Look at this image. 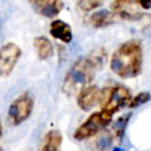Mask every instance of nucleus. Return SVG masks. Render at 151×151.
Wrapping results in <instances>:
<instances>
[{
    "mask_svg": "<svg viewBox=\"0 0 151 151\" xmlns=\"http://www.w3.org/2000/svg\"><path fill=\"white\" fill-rule=\"evenodd\" d=\"M50 0H29V2H31V5L35 8V11L38 12L44 5H46L47 2H48Z\"/></svg>",
    "mask_w": 151,
    "mask_h": 151,
    "instance_id": "a211bd4d",
    "label": "nucleus"
},
{
    "mask_svg": "<svg viewBox=\"0 0 151 151\" xmlns=\"http://www.w3.org/2000/svg\"><path fill=\"white\" fill-rule=\"evenodd\" d=\"M2 136V124H1V120H0V138Z\"/></svg>",
    "mask_w": 151,
    "mask_h": 151,
    "instance_id": "aec40b11",
    "label": "nucleus"
},
{
    "mask_svg": "<svg viewBox=\"0 0 151 151\" xmlns=\"http://www.w3.org/2000/svg\"><path fill=\"white\" fill-rule=\"evenodd\" d=\"M140 6L143 7V9H150L151 8V0H139Z\"/></svg>",
    "mask_w": 151,
    "mask_h": 151,
    "instance_id": "6ab92c4d",
    "label": "nucleus"
},
{
    "mask_svg": "<svg viewBox=\"0 0 151 151\" xmlns=\"http://www.w3.org/2000/svg\"><path fill=\"white\" fill-rule=\"evenodd\" d=\"M33 107H34V100L32 96L28 92L21 93L12 101V104L8 107L7 118L9 123L14 126L22 124L25 120L29 118Z\"/></svg>",
    "mask_w": 151,
    "mask_h": 151,
    "instance_id": "423d86ee",
    "label": "nucleus"
},
{
    "mask_svg": "<svg viewBox=\"0 0 151 151\" xmlns=\"http://www.w3.org/2000/svg\"><path fill=\"white\" fill-rule=\"evenodd\" d=\"M130 118H131V113H126V114L120 116L118 119H116V120L113 122L112 127H111V131L113 132V134H114V137H116V140L120 142V140L123 139Z\"/></svg>",
    "mask_w": 151,
    "mask_h": 151,
    "instance_id": "4468645a",
    "label": "nucleus"
},
{
    "mask_svg": "<svg viewBox=\"0 0 151 151\" xmlns=\"http://www.w3.org/2000/svg\"><path fill=\"white\" fill-rule=\"evenodd\" d=\"M50 34L54 38L58 39L65 44H68L72 41L73 39V34H72V28L71 26L60 20V19H54L51 25H50Z\"/></svg>",
    "mask_w": 151,
    "mask_h": 151,
    "instance_id": "9d476101",
    "label": "nucleus"
},
{
    "mask_svg": "<svg viewBox=\"0 0 151 151\" xmlns=\"http://www.w3.org/2000/svg\"><path fill=\"white\" fill-rule=\"evenodd\" d=\"M98 70L99 66L91 55L79 58L72 64V66L65 74L61 87L63 92L67 96L78 94L81 88L92 83Z\"/></svg>",
    "mask_w": 151,
    "mask_h": 151,
    "instance_id": "f03ea898",
    "label": "nucleus"
},
{
    "mask_svg": "<svg viewBox=\"0 0 151 151\" xmlns=\"http://www.w3.org/2000/svg\"><path fill=\"white\" fill-rule=\"evenodd\" d=\"M63 143V136L60 133V131L58 130H51L46 133L44 140H42V145H41V150L46 151V150H59Z\"/></svg>",
    "mask_w": 151,
    "mask_h": 151,
    "instance_id": "f8f14e48",
    "label": "nucleus"
},
{
    "mask_svg": "<svg viewBox=\"0 0 151 151\" xmlns=\"http://www.w3.org/2000/svg\"><path fill=\"white\" fill-rule=\"evenodd\" d=\"M112 118H113V113L103 109L91 113L74 130L73 138L76 140H85L99 134L103 130H105L110 125V123L112 122Z\"/></svg>",
    "mask_w": 151,
    "mask_h": 151,
    "instance_id": "20e7f679",
    "label": "nucleus"
},
{
    "mask_svg": "<svg viewBox=\"0 0 151 151\" xmlns=\"http://www.w3.org/2000/svg\"><path fill=\"white\" fill-rule=\"evenodd\" d=\"M131 99V91L122 84H116L112 86H106L100 90L99 106L100 109L114 114L118 111L126 107Z\"/></svg>",
    "mask_w": 151,
    "mask_h": 151,
    "instance_id": "7ed1b4c3",
    "label": "nucleus"
},
{
    "mask_svg": "<svg viewBox=\"0 0 151 151\" xmlns=\"http://www.w3.org/2000/svg\"><path fill=\"white\" fill-rule=\"evenodd\" d=\"M105 0H76L77 7L83 12H91L99 8Z\"/></svg>",
    "mask_w": 151,
    "mask_h": 151,
    "instance_id": "dca6fc26",
    "label": "nucleus"
},
{
    "mask_svg": "<svg viewBox=\"0 0 151 151\" xmlns=\"http://www.w3.org/2000/svg\"><path fill=\"white\" fill-rule=\"evenodd\" d=\"M118 15L113 11L109 9H99L92 13L88 18L90 25L94 28H105L118 21Z\"/></svg>",
    "mask_w": 151,
    "mask_h": 151,
    "instance_id": "1a4fd4ad",
    "label": "nucleus"
},
{
    "mask_svg": "<svg viewBox=\"0 0 151 151\" xmlns=\"http://www.w3.org/2000/svg\"><path fill=\"white\" fill-rule=\"evenodd\" d=\"M100 88L96 85H87L81 88L77 94V105L83 111H90L94 106L99 105Z\"/></svg>",
    "mask_w": 151,
    "mask_h": 151,
    "instance_id": "6e6552de",
    "label": "nucleus"
},
{
    "mask_svg": "<svg viewBox=\"0 0 151 151\" xmlns=\"http://www.w3.org/2000/svg\"><path fill=\"white\" fill-rule=\"evenodd\" d=\"M144 53L142 41L130 39L122 42L110 58L111 71L122 79L138 77L143 70Z\"/></svg>",
    "mask_w": 151,
    "mask_h": 151,
    "instance_id": "f257e3e1",
    "label": "nucleus"
},
{
    "mask_svg": "<svg viewBox=\"0 0 151 151\" xmlns=\"http://www.w3.org/2000/svg\"><path fill=\"white\" fill-rule=\"evenodd\" d=\"M116 140V137L111 130H103L99 133V137L97 139V146L99 149H109L112 143Z\"/></svg>",
    "mask_w": 151,
    "mask_h": 151,
    "instance_id": "2eb2a0df",
    "label": "nucleus"
},
{
    "mask_svg": "<svg viewBox=\"0 0 151 151\" xmlns=\"http://www.w3.org/2000/svg\"><path fill=\"white\" fill-rule=\"evenodd\" d=\"M151 100V93L147 92V91H142L139 93H137L134 97H132V99L130 100L127 107L130 109H136L143 104H146L147 101Z\"/></svg>",
    "mask_w": 151,
    "mask_h": 151,
    "instance_id": "f3484780",
    "label": "nucleus"
},
{
    "mask_svg": "<svg viewBox=\"0 0 151 151\" xmlns=\"http://www.w3.org/2000/svg\"><path fill=\"white\" fill-rule=\"evenodd\" d=\"M63 8H64V1L63 0H50L38 12L48 19H54L63 11Z\"/></svg>",
    "mask_w": 151,
    "mask_h": 151,
    "instance_id": "ddd939ff",
    "label": "nucleus"
},
{
    "mask_svg": "<svg viewBox=\"0 0 151 151\" xmlns=\"http://www.w3.org/2000/svg\"><path fill=\"white\" fill-rule=\"evenodd\" d=\"M111 11H113L119 19L127 21L151 20V14L143 12L139 0H113L111 2Z\"/></svg>",
    "mask_w": 151,
    "mask_h": 151,
    "instance_id": "39448f33",
    "label": "nucleus"
},
{
    "mask_svg": "<svg viewBox=\"0 0 151 151\" xmlns=\"http://www.w3.org/2000/svg\"><path fill=\"white\" fill-rule=\"evenodd\" d=\"M33 46L40 60H47L53 55V45L45 37H38L33 40Z\"/></svg>",
    "mask_w": 151,
    "mask_h": 151,
    "instance_id": "9b49d317",
    "label": "nucleus"
},
{
    "mask_svg": "<svg viewBox=\"0 0 151 151\" xmlns=\"http://www.w3.org/2000/svg\"><path fill=\"white\" fill-rule=\"evenodd\" d=\"M21 48L14 42H7L0 48V77H9L21 57Z\"/></svg>",
    "mask_w": 151,
    "mask_h": 151,
    "instance_id": "0eeeda50",
    "label": "nucleus"
}]
</instances>
